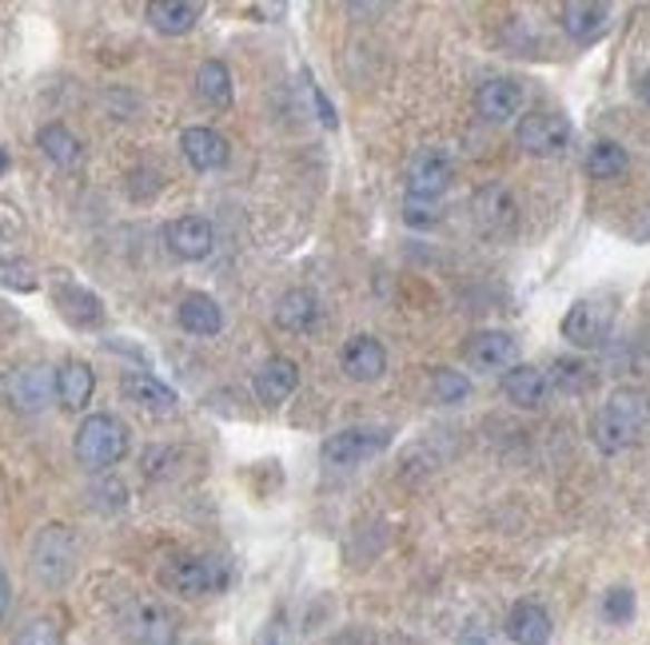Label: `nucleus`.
Returning <instances> with one entry per match:
<instances>
[{
    "mask_svg": "<svg viewBox=\"0 0 650 645\" xmlns=\"http://www.w3.org/2000/svg\"><path fill=\"white\" fill-rule=\"evenodd\" d=\"M204 17V4H191V0H156L148 4V20L152 29L164 37H184V32L196 29V20Z\"/></svg>",
    "mask_w": 650,
    "mask_h": 645,
    "instance_id": "23",
    "label": "nucleus"
},
{
    "mask_svg": "<svg viewBox=\"0 0 650 645\" xmlns=\"http://www.w3.org/2000/svg\"><path fill=\"white\" fill-rule=\"evenodd\" d=\"M339 363H344V375L352 383H375L387 370V351H383V343L375 335H352Z\"/></svg>",
    "mask_w": 650,
    "mask_h": 645,
    "instance_id": "14",
    "label": "nucleus"
},
{
    "mask_svg": "<svg viewBox=\"0 0 650 645\" xmlns=\"http://www.w3.org/2000/svg\"><path fill=\"white\" fill-rule=\"evenodd\" d=\"M312 100H316V108H319V120H324V128H335V108H332V100L324 96V88H312Z\"/></svg>",
    "mask_w": 650,
    "mask_h": 645,
    "instance_id": "36",
    "label": "nucleus"
},
{
    "mask_svg": "<svg viewBox=\"0 0 650 645\" xmlns=\"http://www.w3.org/2000/svg\"><path fill=\"white\" fill-rule=\"evenodd\" d=\"M403 219H407V224H415V228H427V224H435V219H440V216H435V211H423L420 208V204H407V211H403Z\"/></svg>",
    "mask_w": 650,
    "mask_h": 645,
    "instance_id": "37",
    "label": "nucleus"
},
{
    "mask_svg": "<svg viewBox=\"0 0 650 645\" xmlns=\"http://www.w3.org/2000/svg\"><path fill=\"white\" fill-rule=\"evenodd\" d=\"M125 634L132 637V645H173V617L160 602L140 598L128 606L125 614Z\"/></svg>",
    "mask_w": 650,
    "mask_h": 645,
    "instance_id": "10",
    "label": "nucleus"
},
{
    "mask_svg": "<svg viewBox=\"0 0 650 645\" xmlns=\"http://www.w3.org/2000/svg\"><path fill=\"white\" fill-rule=\"evenodd\" d=\"M611 322H614V307L607 304V299H579V304L563 315L559 331H563V339L571 343V347H579V351H594V347L611 335Z\"/></svg>",
    "mask_w": 650,
    "mask_h": 645,
    "instance_id": "7",
    "label": "nucleus"
},
{
    "mask_svg": "<svg viewBox=\"0 0 650 645\" xmlns=\"http://www.w3.org/2000/svg\"><path fill=\"white\" fill-rule=\"evenodd\" d=\"M176 319H180L184 331L200 335V339L220 335V327H224V311H220V304H216L211 295H188V299H180V311H176Z\"/></svg>",
    "mask_w": 650,
    "mask_h": 645,
    "instance_id": "24",
    "label": "nucleus"
},
{
    "mask_svg": "<svg viewBox=\"0 0 650 645\" xmlns=\"http://www.w3.org/2000/svg\"><path fill=\"white\" fill-rule=\"evenodd\" d=\"M29 569L40 586H65L72 578V569H77V538H72V530L60 523L45 526L32 538Z\"/></svg>",
    "mask_w": 650,
    "mask_h": 645,
    "instance_id": "3",
    "label": "nucleus"
},
{
    "mask_svg": "<svg viewBox=\"0 0 650 645\" xmlns=\"http://www.w3.org/2000/svg\"><path fill=\"white\" fill-rule=\"evenodd\" d=\"M4 171H9V152L0 148V176H4Z\"/></svg>",
    "mask_w": 650,
    "mask_h": 645,
    "instance_id": "39",
    "label": "nucleus"
},
{
    "mask_svg": "<svg viewBox=\"0 0 650 645\" xmlns=\"http://www.w3.org/2000/svg\"><path fill=\"white\" fill-rule=\"evenodd\" d=\"M546 379H551V387L563 390V395H583V390H591L594 370L583 359H555L551 370H546Z\"/></svg>",
    "mask_w": 650,
    "mask_h": 645,
    "instance_id": "30",
    "label": "nucleus"
},
{
    "mask_svg": "<svg viewBox=\"0 0 650 645\" xmlns=\"http://www.w3.org/2000/svg\"><path fill=\"white\" fill-rule=\"evenodd\" d=\"M196 88H200V96L208 100V105L216 108H228L232 105V72L224 60H204L200 72H196Z\"/></svg>",
    "mask_w": 650,
    "mask_h": 645,
    "instance_id": "29",
    "label": "nucleus"
},
{
    "mask_svg": "<svg viewBox=\"0 0 650 645\" xmlns=\"http://www.w3.org/2000/svg\"><path fill=\"white\" fill-rule=\"evenodd\" d=\"M9 609V578H4V569H0V617Z\"/></svg>",
    "mask_w": 650,
    "mask_h": 645,
    "instance_id": "38",
    "label": "nucleus"
},
{
    "mask_svg": "<svg viewBox=\"0 0 650 645\" xmlns=\"http://www.w3.org/2000/svg\"><path fill=\"white\" fill-rule=\"evenodd\" d=\"M164 239H168V247H173V256L188 259V264L208 259L211 247H216V231H211V224L208 219H200V216L173 219V224L164 228Z\"/></svg>",
    "mask_w": 650,
    "mask_h": 645,
    "instance_id": "13",
    "label": "nucleus"
},
{
    "mask_svg": "<svg viewBox=\"0 0 650 645\" xmlns=\"http://www.w3.org/2000/svg\"><path fill=\"white\" fill-rule=\"evenodd\" d=\"M296 387H299V367L292 359H284V355L264 363V367L256 370V379H252V390H256V399L264 403V407L284 403Z\"/></svg>",
    "mask_w": 650,
    "mask_h": 645,
    "instance_id": "18",
    "label": "nucleus"
},
{
    "mask_svg": "<svg viewBox=\"0 0 650 645\" xmlns=\"http://www.w3.org/2000/svg\"><path fill=\"white\" fill-rule=\"evenodd\" d=\"M20 231V219H17V211L9 208V204H0V244H9L12 236Z\"/></svg>",
    "mask_w": 650,
    "mask_h": 645,
    "instance_id": "35",
    "label": "nucleus"
},
{
    "mask_svg": "<svg viewBox=\"0 0 650 645\" xmlns=\"http://www.w3.org/2000/svg\"><path fill=\"white\" fill-rule=\"evenodd\" d=\"M0 387H4L12 407L29 410V415L45 410L48 403H52V395H57V379H52V370L48 367H17L4 375Z\"/></svg>",
    "mask_w": 650,
    "mask_h": 645,
    "instance_id": "9",
    "label": "nucleus"
},
{
    "mask_svg": "<svg viewBox=\"0 0 650 645\" xmlns=\"http://www.w3.org/2000/svg\"><path fill=\"white\" fill-rule=\"evenodd\" d=\"M503 395H508L519 410H539L551 399V379H546V370L531 367V363H519V367H511L508 375H503Z\"/></svg>",
    "mask_w": 650,
    "mask_h": 645,
    "instance_id": "15",
    "label": "nucleus"
},
{
    "mask_svg": "<svg viewBox=\"0 0 650 645\" xmlns=\"http://www.w3.org/2000/svg\"><path fill=\"white\" fill-rule=\"evenodd\" d=\"M12 645H60V629L57 622H48V617H32L29 626H20Z\"/></svg>",
    "mask_w": 650,
    "mask_h": 645,
    "instance_id": "34",
    "label": "nucleus"
},
{
    "mask_svg": "<svg viewBox=\"0 0 650 645\" xmlns=\"http://www.w3.org/2000/svg\"><path fill=\"white\" fill-rule=\"evenodd\" d=\"M515 196L503 183H491L475 196V224L491 239H508L515 231Z\"/></svg>",
    "mask_w": 650,
    "mask_h": 645,
    "instance_id": "11",
    "label": "nucleus"
},
{
    "mask_svg": "<svg viewBox=\"0 0 650 645\" xmlns=\"http://www.w3.org/2000/svg\"><path fill=\"white\" fill-rule=\"evenodd\" d=\"M37 148L57 163V168H77L80 156H85V143L68 132L65 123H45L37 132Z\"/></svg>",
    "mask_w": 650,
    "mask_h": 645,
    "instance_id": "27",
    "label": "nucleus"
},
{
    "mask_svg": "<svg viewBox=\"0 0 650 645\" xmlns=\"http://www.w3.org/2000/svg\"><path fill=\"white\" fill-rule=\"evenodd\" d=\"M96 390V375L88 363H65V367L57 370V399L60 407L68 410H85L88 399H92Z\"/></svg>",
    "mask_w": 650,
    "mask_h": 645,
    "instance_id": "25",
    "label": "nucleus"
},
{
    "mask_svg": "<svg viewBox=\"0 0 650 645\" xmlns=\"http://www.w3.org/2000/svg\"><path fill=\"white\" fill-rule=\"evenodd\" d=\"M519 108H523V88L508 77L487 80L475 92V112L487 123H511L519 116Z\"/></svg>",
    "mask_w": 650,
    "mask_h": 645,
    "instance_id": "16",
    "label": "nucleus"
},
{
    "mask_svg": "<svg viewBox=\"0 0 650 645\" xmlns=\"http://www.w3.org/2000/svg\"><path fill=\"white\" fill-rule=\"evenodd\" d=\"M180 152L196 171H216L228 163V140L216 128H184Z\"/></svg>",
    "mask_w": 650,
    "mask_h": 645,
    "instance_id": "17",
    "label": "nucleus"
},
{
    "mask_svg": "<svg viewBox=\"0 0 650 645\" xmlns=\"http://www.w3.org/2000/svg\"><path fill=\"white\" fill-rule=\"evenodd\" d=\"M650 423V399L642 390H631L622 387L614 390L611 399L603 403V410L594 415L591 423V435H594V446L603 450V455H619L627 446L639 443V435L647 430Z\"/></svg>",
    "mask_w": 650,
    "mask_h": 645,
    "instance_id": "1",
    "label": "nucleus"
},
{
    "mask_svg": "<svg viewBox=\"0 0 650 645\" xmlns=\"http://www.w3.org/2000/svg\"><path fill=\"white\" fill-rule=\"evenodd\" d=\"M0 284L12 291H37V271L29 259H0Z\"/></svg>",
    "mask_w": 650,
    "mask_h": 645,
    "instance_id": "32",
    "label": "nucleus"
},
{
    "mask_svg": "<svg viewBox=\"0 0 650 645\" xmlns=\"http://www.w3.org/2000/svg\"><path fill=\"white\" fill-rule=\"evenodd\" d=\"M563 29H567V37L579 40V44H591V40H599L611 29V9H607V4H591V0L563 4Z\"/></svg>",
    "mask_w": 650,
    "mask_h": 645,
    "instance_id": "22",
    "label": "nucleus"
},
{
    "mask_svg": "<svg viewBox=\"0 0 650 645\" xmlns=\"http://www.w3.org/2000/svg\"><path fill=\"white\" fill-rule=\"evenodd\" d=\"M319 319V299L312 291H287L279 295V304H276V322L284 327V331L292 335H304L312 331Z\"/></svg>",
    "mask_w": 650,
    "mask_h": 645,
    "instance_id": "26",
    "label": "nucleus"
},
{
    "mask_svg": "<svg viewBox=\"0 0 650 645\" xmlns=\"http://www.w3.org/2000/svg\"><path fill=\"white\" fill-rule=\"evenodd\" d=\"M431 395H435V403H443V407H455V403H467L471 383H467V375H460V370L440 367L435 375H431Z\"/></svg>",
    "mask_w": 650,
    "mask_h": 645,
    "instance_id": "31",
    "label": "nucleus"
},
{
    "mask_svg": "<svg viewBox=\"0 0 650 645\" xmlns=\"http://www.w3.org/2000/svg\"><path fill=\"white\" fill-rule=\"evenodd\" d=\"M515 140L526 156H539V160H559V156L571 152L574 128L563 112H531L519 120Z\"/></svg>",
    "mask_w": 650,
    "mask_h": 645,
    "instance_id": "4",
    "label": "nucleus"
},
{
    "mask_svg": "<svg viewBox=\"0 0 650 645\" xmlns=\"http://www.w3.org/2000/svg\"><path fill=\"white\" fill-rule=\"evenodd\" d=\"M627 168H631V160H627V148H622V143H614V140L591 143V152H587V176H591V180H619Z\"/></svg>",
    "mask_w": 650,
    "mask_h": 645,
    "instance_id": "28",
    "label": "nucleus"
},
{
    "mask_svg": "<svg viewBox=\"0 0 650 645\" xmlns=\"http://www.w3.org/2000/svg\"><path fill=\"white\" fill-rule=\"evenodd\" d=\"M451 188V163L440 152H420L407 163V196L415 204L423 200H440L443 191Z\"/></svg>",
    "mask_w": 650,
    "mask_h": 645,
    "instance_id": "12",
    "label": "nucleus"
},
{
    "mask_svg": "<svg viewBox=\"0 0 650 645\" xmlns=\"http://www.w3.org/2000/svg\"><path fill=\"white\" fill-rule=\"evenodd\" d=\"M392 446V430L383 427H347L339 435H332L324 443V466H335V470H352V466L372 463L375 455H383Z\"/></svg>",
    "mask_w": 650,
    "mask_h": 645,
    "instance_id": "6",
    "label": "nucleus"
},
{
    "mask_svg": "<svg viewBox=\"0 0 650 645\" xmlns=\"http://www.w3.org/2000/svg\"><path fill=\"white\" fill-rule=\"evenodd\" d=\"M164 586L180 594V598H204L228 586V566L220 558H204V554H184L164 566Z\"/></svg>",
    "mask_w": 650,
    "mask_h": 645,
    "instance_id": "5",
    "label": "nucleus"
},
{
    "mask_svg": "<svg viewBox=\"0 0 650 645\" xmlns=\"http://www.w3.org/2000/svg\"><path fill=\"white\" fill-rule=\"evenodd\" d=\"M120 390H125V399L136 403V407L144 410H156V415H173L176 410V390L164 387L156 375H148V370H128L125 379H120Z\"/></svg>",
    "mask_w": 650,
    "mask_h": 645,
    "instance_id": "19",
    "label": "nucleus"
},
{
    "mask_svg": "<svg viewBox=\"0 0 650 645\" xmlns=\"http://www.w3.org/2000/svg\"><path fill=\"white\" fill-rule=\"evenodd\" d=\"M52 295H57V307L68 322H77V327H100L105 322V307L88 287L72 284V279H57Z\"/></svg>",
    "mask_w": 650,
    "mask_h": 645,
    "instance_id": "21",
    "label": "nucleus"
},
{
    "mask_svg": "<svg viewBox=\"0 0 650 645\" xmlns=\"http://www.w3.org/2000/svg\"><path fill=\"white\" fill-rule=\"evenodd\" d=\"M503 629H508V637L515 645H546L551 634H555V622H551V614L539 602H519L508 614V626Z\"/></svg>",
    "mask_w": 650,
    "mask_h": 645,
    "instance_id": "20",
    "label": "nucleus"
},
{
    "mask_svg": "<svg viewBox=\"0 0 650 645\" xmlns=\"http://www.w3.org/2000/svg\"><path fill=\"white\" fill-rule=\"evenodd\" d=\"M647 355H650V339H647Z\"/></svg>",
    "mask_w": 650,
    "mask_h": 645,
    "instance_id": "42",
    "label": "nucleus"
},
{
    "mask_svg": "<svg viewBox=\"0 0 650 645\" xmlns=\"http://www.w3.org/2000/svg\"><path fill=\"white\" fill-rule=\"evenodd\" d=\"M72 450L85 470H108L128 455V427L116 415H88L77 427Z\"/></svg>",
    "mask_w": 650,
    "mask_h": 645,
    "instance_id": "2",
    "label": "nucleus"
},
{
    "mask_svg": "<svg viewBox=\"0 0 650 645\" xmlns=\"http://www.w3.org/2000/svg\"><path fill=\"white\" fill-rule=\"evenodd\" d=\"M603 617H607V622H614V626H627V622L634 617V594H631V589H627V586L607 589Z\"/></svg>",
    "mask_w": 650,
    "mask_h": 645,
    "instance_id": "33",
    "label": "nucleus"
},
{
    "mask_svg": "<svg viewBox=\"0 0 650 645\" xmlns=\"http://www.w3.org/2000/svg\"><path fill=\"white\" fill-rule=\"evenodd\" d=\"M256 645H279V637H276V634H264V637H259Z\"/></svg>",
    "mask_w": 650,
    "mask_h": 645,
    "instance_id": "41",
    "label": "nucleus"
},
{
    "mask_svg": "<svg viewBox=\"0 0 650 645\" xmlns=\"http://www.w3.org/2000/svg\"><path fill=\"white\" fill-rule=\"evenodd\" d=\"M639 92H642V100H647V105H650V77H647V80H642V85H639Z\"/></svg>",
    "mask_w": 650,
    "mask_h": 645,
    "instance_id": "40",
    "label": "nucleus"
},
{
    "mask_svg": "<svg viewBox=\"0 0 650 645\" xmlns=\"http://www.w3.org/2000/svg\"><path fill=\"white\" fill-rule=\"evenodd\" d=\"M463 359L471 370H483V375H508L511 367H519V343L508 331H475L463 343Z\"/></svg>",
    "mask_w": 650,
    "mask_h": 645,
    "instance_id": "8",
    "label": "nucleus"
}]
</instances>
